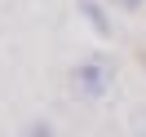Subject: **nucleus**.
I'll return each instance as SVG.
<instances>
[{
  "label": "nucleus",
  "mask_w": 146,
  "mask_h": 137,
  "mask_svg": "<svg viewBox=\"0 0 146 137\" xmlns=\"http://www.w3.org/2000/svg\"><path fill=\"white\" fill-rule=\"evenodd\" d=\"M71 89L80 93L84 102H106L111 97V89H115V66H111V58L102 53H89V58H80V62L71 66Z\"/></svg>",
  "instance_id": "obj_1"
},
{
  "label": "nucleus",
  "mask_w": 146,
  "mask_h": 137,
  "mask_svg": "<svg viewBox=\"0 0 146 137\" xmlns=\"http://www.w3.org/2000/svg\"><path fill=\"white\" fill-rule=\"evenodd\" d=\"M75 9H80V18L89 22V31L98 40H115V22H111V13H106L111 9L106 0H75Z\"/></svg>",
  "instance_id": "obj_2"
},
{
  "label": "nucleus",
  "mask_w": 146,
  "mask_h": 137,
  "mask_svg": "<svg viewBox=\"0 0 146 137\" xmlns=\"http://www.w3.org/2000/svg\"><path fill=\"white\" fill-rule=\"evenodd\" d=\"M18 137H58V133H53V124H49V119H31Z\"/></svg>",
  "instance_id": "obj_3"
},
{
  "label": "nucleus",
  "mask_w": 146,
  "mask_h": 137,
  "mask_svg": "<svg viewBox=\"0 0 146 137\" xmlns=\"http://www.w3.org/2000/svg\"><path fill=\"white\" fill-rule=\"evenodd\" d=\"M128 137H146V106L133 111V124H128Z\"/></svg>",
  "instance_id": "obj_4"
},
{
  "label": "nucleus",
  "mask_w": 146,
  "mask_h": 137,
  "mask_svg": "<svg viewBox=\"0 0 146 137\" xmlns=\"http://www.w3.org/2000/svg\"><path fill=\"white\" fill-rule=\"evenodd\" d=\"M106 5H111V9H124V13H137L146 0H106Z\"/></svg>",
  "instance_id": "obj_5"
},
{
  "label": "nucleus",
  "mask_w": 146,
  "mask_h": 137,
  "mask_svg": "<svg viewBox=\"0 0 146 137\" xmlns=\"http://www.w3.org/2000/svg\"><path fill=\"white\" fill-rule=\"evenodd\" d=\"M137 62H142V71H146V49H142V53H137Z\"/></svg>",
  "instance_id": "obj_6"
}]
</instances>
